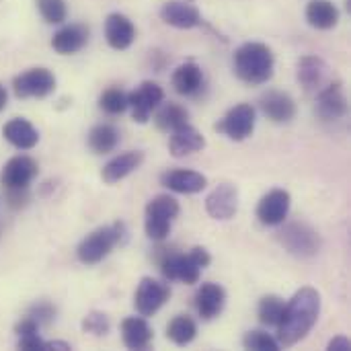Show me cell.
<instances>
[{
	"label": "cell",
	"instance_id": "cell-21",
	"mask_svg": "<svg viewBox=\"0 0 351 351\" xmlns=\"http://www.w3.org/2000/svg\"><path fill=\"white\" fill-rule=\"evenodd\" d=\"M204 148H206V138L197 128L185 123V125L177 128L175 132H171V138H169L171 156L183 158V156H189V154L199 152Z\"/></svg>",
	"mask_w": 351,
	"mask_h": 351
},
{
	"label": "cell",
	"instance_id": "cell-40",
	"mask_svg": "<svg viewBox=\"0 0 351 351\" xmlns=\"http://www.w3.org/2000/svg\"><path fill=\"white\" fill-rule=\"evenodd\" d=\"M6 101H8V95H6V88L0 84V111L6 107Z\"/></svg>",
	"mask_w": 351,
	"mask_h": 351
},
{
	"label": "cell",
	"instance_id": "cell-17",
	"mask_svg": "<svg viewBox=\"0 0 351 351\" xmlns=\"http://www.w3.org/2000/svg\"><path fill=\"white\" fill-rule=\"evenodd\" d=\"M160 19L175 29H195L204 23L202 12L187 0H171L160 8Z\"/></svg>",
	"mask_w": 351,
	"mask_h": 351
},
{
	"label": "cell",
	"instance_id": "cell-36",
	"mask_svg": "<svg viewBox=\"0 0 351 351\" xmlns=\"http://www.w3.org/2000/svg\"><path fill=\"white\" fill-rule=\"evenodd\" d=\"M25 317L33 319L39 327H49L56 321V306L47 300H39L27 311Z\"/></svg>",
	"mask_w": 351,
	"mask_h": 351
},
{
	"label": "cell",
	"instance_id": "cell-5",
	"mask_svg": "<svg viewBox=\"0 0 351 351\" xmlns=\"http://www.w3.org/2000/svg\"><path fill=\"white\" fill-rule=\"evenodd\" d=\"M179 212H181V206L175 197H171V195L152 197L146 206V218H144L146 237L154 243L167 241Z\"/></svg>",
	"mask_w": 351,
	"mask_h": 351
},
{
	"label": "cell",
	"instance_id": "cell-16",
	"mask_svg": "<svg viewBox=\"0 0 351 351\" xmlns=\"http://www.w3.org/2000/svg\"><path fill=\"white\" fill-rule=\"evenodd\" d=\"M160 183L175 193L193 195L208 187V177L191 169H171L160 175Z\"/></svg>",
	"mask_w": 351,
	"mask_h": 351
},
{
	"label": "cell",
	"instance_id": "cell-33",
	"mask_svg": "<svg viewBox=\"0 0 351 351\" xmlns=\"http://www.w3.org/2000/svg\"><path fill=\"white\" fill-rule=\"evenodd\" d=\"M37 8H39V14L43 16V21L49 25H60L68 16L66 0H37Z\"/></svg>",
	"mask_w": 351,
	"mask_h": 351
},
{
	"label": "cell",
	"instance_id": "cell-22",
	"mask_svg": "<svg viewBox=\"0 0 351 351\" xmlns=\"http://www.w3.org/2000/svg\"><path fill=\"white\" fill-rule=\"evenodd\" d=\"M105 39L109 43V47L123 51L128 49L134 39H136V27L134 23L121 14V12H111L105 21Z\"/></svg>",
	"mask_w": 351,
	"mask_h": 351
},
{
	"label": "cell",
	"instance_id": "cell-25",
	"mask_svg": "<svg viewBox=\"0 0 351 351\" xmlns=\"http://www.w3.org/2000/svg\"><path fill=\"white\" fill-rule=\"evenodd\" d=\"M88 41V29L80 23H72L62 27L53 37H51V47L62 53V56H70L80 51Z\"/></svg>",
	"mask_w": 351,
	"mask_h": 351
},
{
	"label": "cell",
	"instance_id": "cell-37",
	"mask_svg": "<svg viewBox=\"0 0 351 351\" xmlns=\"http://www.w3.org/2000/svg\"><path fill=\"white\" fill-rule=\"evenodd\" d=\"M6 204L14 210L25 208L29 204V187H14L6 189Z\"/></svg>",
	"mask_w": 351,
	"mask_h": 351
},
{
	"label": "cell",
	"instance_id": "cell-23",
	"mask_svg": "<svg viewBox=\"0 0 351 351\" xmlns=\"http://www.w3.org/2000/svg\"><path fill=\"white\" fill-rule=\"evenodd\" d=\"M121 337L128 350L144 351L150 348L154 339V331L144 317H128L121 323Z\"/></svg>",
	"mask_w": 351,
	"mask_h": 351
},
{
	"label": "cell",
	"instance_id": "cell-27",
	"mask_svg": "<svg viewBox=\"0 0 351 351\" xmlns=\"http://www.w3.org/2000/svg\"><path fill=\"white\" fill-rule=\"evenodd\" d=\"M304 14L308 25L321 31H329L339 23V8L331 0H311Z\"/></svg>",
	"mask_w": 351,
	"mask_h": 351
},
{
	"label": "cell",
	"instance_id": "cell-9",
	"mask_svg": "<svg viewBox=\"0 0 351 351\" xmlns=\"http://www.w3.org/2000/svg\"><path fill=\"white\" fill-rule=\"evenodd\" d=\"M56 88V76L47 68H31L12 80V90L19 99H45Z\"/></svg>",
	"mask_w": 351,
	"mask_h": 351
},
{
	"label": "cell",
	"instance_id": "cell-15",
	"mask_svg": "<svg viewBox=\"0 0 351 351\" xmlns=\"http://www.w3.org/2000/svg\"><path fill=\"white\" fill-rule=\"evenodd\" d=\"M37 173H39L37 162H35L31 156L19 154V156H12V158L2 167L0 181H2V187H4V189L29 187L31 181L37 177Z\"/></svg>",
	"mask_w": 351,
	"mask_h": 351
},
{
	"label": "cell",
	"instance_id": "cell-24",
	"mask_svg": "<svg viewBox=\"0 0 351 351\" xmlns=\"http://www.w3.org/2000/svg\"><path fill=\"white\" fill-rule=\"evenodd\" d=\"M2 136L8 144H12L19 150H31L39 142V132L25 117H14L8 123H4Z\"/></svg>",
	"mask_w": 351,
	"mask_h": 351
},
{
	"label": "cell",
	"instance_id": "cell-18",
	"mask_svg": "<svg viewBox=\"0 0 351 351\" xmlns=\"http://www.w3.org/2000/svg\"><path fill=\"white\" fill-rule=\"evenodd\" d=\"M259 107L274 123H290L296 117V101L282 90H269L261 97Z\"/></svg>",
	"mask_w": 351,
	"mask_h": 351
},
{
	"label": "cell",
	"instance_id": "cell-6",
	"mask_svg": "<svg viewBox=\"0 0 351 351\" xmlns=\"http://www.w3.org/2000/svg\"><path fill=\"white\" fill-rule=\"evenodd\" d=\"M278 241L282 243V247L298 257V259H311L317 257L323 249V239L321 234L306 222H288L282 226V230L278 232Z\"/></svg>",
	"mask_w": 351,
	"mask_h": 351
},
{
	"label": "cell",
	"instance_id": "cell-8",
	"mask_svg": "<svg viewBox=\"0 0 351 351\" xmlns=\"http://www.w3.org/2000/svg\"><path fill=\"white\" fill-rule=\"evenodd\" d=\"M171 298L169 284L154 280V278H142L136 292H134V308L140 317L148 319L156 315Z\"/></svg>",
	"mask_w": 351,
	"mask_h": 351
},
{
	"label": "cell",
	"instance_id": "cell-34",
	"mask_svg": "<svg viewBox=\"0 0 351 351\" xmlns=\"http://www.w3.org/2000/svg\"><path fill=\"white\" fill-rule=\"evenodd\" d=\"M111 329V321L105 313L101 311H90L84 319H82V331L93 335V337H105Z\"/></svg>",
	"mask_w": 351,
	"mask_h": 351
},
{
	"label": "cell",
	"instance_id": "cell-35",
	"mask_svg": "<svg viewBox=\"0 0 351 351\" xmlns=\"http://www.w3.org/2000/svg\"><path fill=\"white\" fill-rule=\"evenodd\" d=\"M243 348L253 351H278L282 346L265 331H249L243 339Z\"/></svg>",
	"mask_w": 351,
	"mask_h": 351
},
{
	"label": "cell",
	"instance_id": "cell-4",
	"mask_svg": "<svg viewBox=\"0 0 351 351\" xmlns=\"http://www.w3.org/2000/svg\"><path fill=\"white\" fill-rule=\"evenodd\" d=\"M125 239H128V230L123 222L101 226L80 241L76 249V257L82 265H97L103 259H107L117 245H123Z\"/></svg>",
	"mask_w": 351,
	"mask_h": 351
},
{
	"label": "cell",
	"instance_id": "cell-7",
	"mask_svg": "<svg viewBox=\"0 0 351 351\" xmlns=\"http://www.w3.org/2000/svg\"><path fill=\"white\" fill-rule=\"evenodd\" d=\"M257 123V113L251 103H239L232 109L226 111V115L214 125V130L228 140L234 142H245L247 138L253 136Z\"/></svg>",
	"mask_w": 351,
	"mask_h": 351
},
{
	"label": "cell",
	"instance_id": "cell-28",
	"mask_svg": "<svg viewBox=\"0 0 351 351\" xmlns=\"http://www.w3.org/2000/svg\"><path fill=\"white\" fill-rule=\"evenodd\" d=\"M119 144V130L111 123H97L88 132V148L95 154H109Z\"/></svg>",
	"mask_w": 351,
	"mask_h": 351
},
{
	"label": "cell",
	"instance_id": "cell-13",
	"mask_svg": "<svg viewBox=\"0 0 351 351\" xmlns=\"http://www.w3.org/2000/svg\"><path fill=\"white\" fill-rule=\"evenodd\" d=\"M292 208V197L286 189H271L257 204V220L263 226H280L286 222Z\"/></svg>",
	"mask_w": 351,
	"mask_h": 351
},
{
	"label": "cell",
	"instance_id": "cell-30",
	"mask_svg": "<svg viewBox=\"0 0 351 351\" xmlns=\"http://www.w3.org/2000/svg\"><path fill=\"white\" fill-rule=\"evenodd\" d=\"M167 337L175 346H189L197 337V325L189 315H177L167 327Z\"/></svg>",
	"mask_w": 351,
	"mask_h": 351
},
{
	"label": "cell",
	"instance_id": "cell-20",
	"mask_svg": "<svg viewBox=\"0 0 351 351\" xmlns=\"http://www.w3.org/2000/svg\"><path fill=\"white\" fill-rule=\"evenodd\" d=\"M144 162V152L142 150H128L123 154L113 156L101 171V179L107 185L119 183L121 179L130 177L134 171H138Z\"/></svg>",
	"mask_w": 351,
	"mask_h": 351
},
{
	"label": "cell",
	"instance_id": "cell-26",
	"mask_svg": "<svg viewBox=\"0 0 351 351\" xmlns=\"http://www.w3.org/2000/svg\"><path fill=\"white\" fill-rule=\"evenodd\" d=\"M173 88L183 97H195L204 86V72L195 62H185L173 72Z\"/></svg>",
	"mask_w": 351,
	"mask_h": 351
},
{
	"label": "cell",
	"instance_id": "cell-19",
	"mask_svg": "<svg viewBox=\"0 0 351 351\" xmlns=\"http://www.w3.org/2000/svg\"><path fill=\"white\" fill-rule=\"evenodd\" d=\"M224 306H226V290L220 284L208 282L199 286L195 294V308L204 321H214L216 317H220Z\"/></svg>",
	"mask_w": 351,
	"mask_h": 351
},
{
	"label": "cell",
	"instance_id": "cell-2",
	"mask_svg": "<svg viewBox=\"0 0 351 351\" xmlns=\"http://www.w3.org/2000/svg\"><path fill=\"white\" fill-rule=\"evenodd\" d=\"M156 261L165 280L193 286L199 282L202 269L212 263V255L204 247H193L189 253H179L175 249H158Z\"/></svg>",
	"mask_w": 351,
	"mask_h": 351
},
{
	"label": "cell",
	"instance_id": "cell-39",
	"mask_svg": "<svg viewBox=\"0 0 351 351\" xmlns=\"http://www.w3.org/2000/svg\"><path fill=\"white\" fill-rule=\"evenodd\" d=\"M327 350L329 351H350L351 341L348 339V337H346V335H337V337H333V339L329 341Z\"/></svg>",
	"mask_w": 351,
	"mask_h": 351
},
{
	"label": "cell",
	"instance_id": "cell-29",
	"mask_svg": "<svg viewBox=\"0 0 351 351\" xmlns=\"http://www.w3.org/2000/svg\"><path fill=\"white\" fill-rule=\"evenodd\" d=\"M154 121L160 132H175L177 128L189 123V111L179 103H165L158 109Z\"/></svg>",
	"mask_w": 351,
	"mask_h": 351
},
{
	"label": "cell",
	"instance_id": "cell-1",
	"mask_svg": "<svg viewBox=\"0 0 351 351\" xmlns=\"http://www.w3.org/2000/svg\"><path fill=\"white\" fill-rule=\"evenodd\" d=\"M321 315V294L315 288H300L290 302H286L284 317L278 329V343L282 348H292L306 339Z\"/></svg>",
	"mask_w": 351,
	"mask_h": 351
},
{
	"label": "cell",
	"instance_id": "cell-11",
	"mask_svg": "<svg viewBox=\"0 0 351 351\" xmlns=\"http://www.w3.org/2000/svg\"><path fill=\"white\" fill-rule=\"evenodd\" d=\"M296 76L300 86L308 95H319L331 82V68L319 56H302L296 66Z\"/></svg>",
	"mask_w": 351,
	"mask_h": 351
},
{
	"label": "cell",
	"instance_id": "cell-3",
	"mask_svg": "<svg viewBox=\"0 0 351 351\" xmlns=\"http://www.w3.org/2000/svg\"><path fill=\"white\" fill-rule=\"evenodd\" d=\"M234 74L247 84H265L274 76L276 58L269 45L259 41L243 43L232 58Z\"/></svg>",
	"mask_w": 351,
	"mask_h": 351
},
{
	"label": "cell",
	"instance_id": "cell-31",
	"mask_svg": "<svg viewBox=\"0 0 351 351\" xmlns=\"http://www.w3.org/2000/svg\"><path fill=\"white\" fill-rule=\"evenodd\" d=\"M284 311H286L284 298H280L276 294H267L259 300V306H257L259 323L265 327H278L284 317Z\"/></svg>",
	"mask_w": 351,
	"mask_h": 351
},
{
	"label": "cell",
	"instance_id": "cell-32",
	"mask_svg": "<svg viewBox=\"0 0 351 351\" xmlns=\"http://www.w3.org/2000/svg\"><path fill=\"white\" fill-rule=\"evenodd\" d=\"M99 107L107 115H121L128 109V93H123L121 88H107L99 97Z\"/></svg>",
	"mask_w": 351,
	"mask_h": 351
},
{
	"label": "cell",
	"instance_id": "cell-38",
	"mask_svg": "<svg viewBox=\"0 0 351 351\" xmlns=\"http://www.w3.org/2000/svg\"><path fill=\"white\" fill-rule=\"evenodd\" d=\"M19 350H39L45 351V341L39 337V333H33V335H25V337H19Z\"/></svg>",
	"mask_w": 351,
	"mask_h": 351
},
{
	"label": "cell",
	"instance_id": "cell-41",
	"mask_svg": "<svg viewBox=\"0 0 351 351\" xmlns=\"http://www.w3.org/2000/svg\"><path fill=\"white\" fill-rule=\"evenodd\" d=\"M187 2H193V0H187Z\"/></svg>",
	"mask_w": 351,
	"mask_h": 351
},
{
	"label": "cell",
	"instance_id": "cell-10",
	"mask_svg": "<svg viewBox=\"0 0 351 351\" xmlns=\"http://www.w3.org/2000/svg\"><path fill=\"white\" fill-rule=\"evenodd\" d=\"M165 101V90L158 82L144 80L136 90L128 95V107L132 109V117L136 123H148L154 109Z\"/></svg>",
	"mask_w": 351,
	"mask_h": 351
},
{
	"label": "cell",
	"instance_id": "cell-14",
	"mask_svg": "<svg viewBox=\"0 0 351 351\" xmlns=\"http://www.w3.org/2000/svg\"><path fill=\"white\" fill-rule=\"evenodd\" d=\"M206 212L210 218L226 222L239 212V189L232 183H220L206 197Z\"/></svg>",
	"mask_w": 351,
	"mask_h": 351
},
{
	"label": "cell",
	"instance_id": "cell-12",
	"mask_svg": "<svg viewBox=\"0 0 351 351\" xmlns=\"http://www.w3.org/2000/svg\"><path fill=\"white\" fill-rule=\"evenodd\" d=\"M317 117L327 123H335L346 117L348 113V97L343 93V84L339 80H331L319 95H317Z\"/></svg>",
	"mask_w": 351,
	"mask_h": 351
}]
</instances>
